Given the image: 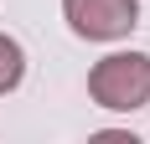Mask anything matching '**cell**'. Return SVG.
Here are the masks:
<instances>
[{
    "instance_id": "obj_1",
    "label": "cell",
    "mask_w": 150,
    "mask_h": 144,
    "mask_svg": "<svg viewBox=\"0 0 150 144\" xmlns=\"http://www.w3.org/2000/svg\"><path fill=\"white\" fill-rule=\"evenodd\" d=\"M88 98L109 113H135L150 103V52H109L88 72Z\"/></svg>"
},
{
    "instance_id": "obj_2",
    "label": "cell",
    "mask_w": 150,
    "mask_h": 144,
    "mask_svg": "<svg viewBox=\"0 0 150 144\" xmlns=\"http://www.w3.org/2000/svg\"><path fill=\"white\" fill-rule=\"evenodd\" d=\"M62 15L83 41H119L140 26V0H62Z\"/></svg>"
},
{
    "instance_id": "obj_3",
    "label": "cell",
    "mask_w": 150,
    "mask_h": 144,
    "mask_svg": "<svg viewBox=\"0 0 150 144\" xmlns=\"http://www.w3.org/2000/svg\"><path fill=\"white\" fill-rule=\"evenodd\" d=\"M21 77H26V52H21V41H16V36H5V31H0V98H5V93H16V87H21Z\"/></svg>"
}]
</instances>
